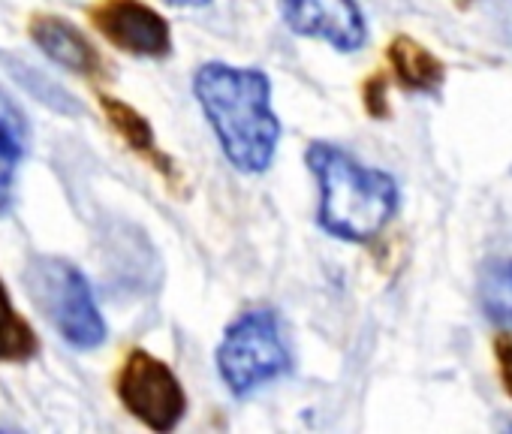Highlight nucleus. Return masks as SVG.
Returning <instances> with one entry per match:
<instances>
[{"instance_id": "1", "label": "nucleus", "mask_w": 512, "mask_h": 434, "mask_svg": "<svg viewBox=\"0 0 512 434\" xmlns=\"http://www.w3.org/2000/svg\"><path fill=\"white\" fill-rule=\"evenodd\" d=\"M193 94L235 169L260 175L272 166L281 124L272 109V82L263 70L211 61L199 67Z\"/></svg>"}, {"instance_id": "2", "label": "nucleus", "mask_w": 512, "mask_h": 434, "mask_svg": "<svg viewBox=\"0 0 512 434\" xmlns=\"http://www.w3.org/2000/svg\"><path fill=\"white\" fill-rule=\"evenodd\" d=\"M308 166L320 181V224L344 242H368L383 233L398 208V184L389 172L359 163L332 142L308 148Z\"/></svg>"}, {"instance_id": "3", "label": "nucleus", "mask_w": 512, "mask_h": 434, "mask_svg": "<svg viewBox=\"0 0 512 434\" xmlns=\"http://www.w3.org/2000/svg\"><path fill=\"white\" fill-rule=\"evenodd\" d=\"M25 287L40 314L76 350H94L106 341V323L88 278L61 257H34L25 269Z\"/></svg>"}, {"instance_id": "4", "label": "nucleus", "mask_w": 512, "mask_h": 434, "mask_svg": "<svg viewBox=\"0 0 512 434\" xmlns=\"http://www.w3.org/2000/svg\"><path fill=\"white\" fill-rule=\"evenodd\" d=\"M290 350L275 311H247L223 332L217 371L232 395L244 398L290 371Z\"/></svg>"}, {"instance_id": "5", "label": "nucleus", "mask_w": 512, "mask_h": 434, "mask_svg": "<svg viewBox=\"0 0 512 434\" xmlns=\"http://www.w3.org/2000/svg\"><path fill=\"white\" fill-rule=\"evenodd\" d=\"M121 404L151 431H172L187 410V395L166 362L133 350L118 371Z\"/></svg>"}, {"instance_id": "6", "label": "nucleus", "mask_w": 512, "mask_h": 434, "mask_svg": "<svg viewBox=\"0 0 512 434\" xmlns=\"http://www.w3.org/2000/svg\"><path fill=\"white\" fill-rule=\"evenodd\" d=\"M94 28L121 52L139 58H163L172 49L166 19L142 0H100L91 10Z\"/></svg>"}, {"instance_id": "7", "label": "nucleus", "mask_w": 512, "mask_h": 434, "mask_svg": "<svg viewBox=\"0 0 512 434\" xmlns=\"http://www.w3.org/2000/svg\"><path fill=\"white\" fill-rule=\"evenodd\" d=\"M284 22L314 40H326L338 52H359L368 28L356 0H278Z\"/></svg>"}, {"instance_id": "8", "label": "nucleus", "mask_w": 512, "mask_h": 434, "mask_svg": "<svg viewBox=\"0 0 512 434\" xmlns=\"http://www.w3.org/2000/svg\"><path fill=\"white\" fill-rule=\"evenodd\" d=\"M31 37H34V43L43 49V55L49 61H55L58 67H64L70 73L97 76L103 70V61H100L97 49L67 19H58V16H34L31 19Z\"/></svg>"}, {"instance_id": "9", "label": "nucleus", "mask_w": 512, "mask_h": 434, "mask_svg": "<svg viewBox=\"0 0 512 434\" xmlns=\"http://www.w3.org/2000/svg\"><path fill=\"white\" fill-rule=\"evenodd\" d=\"M28 151V124L22 109L10 100L7 91H0V211H7L13 202L16 172Z\"/></svg>"}, {"instance_id": "10", "label": "nucleus", "mask_w": 512, "mask_h": 434, "mask_svg": "<svg viewBox=\"0 0 512 434\" xmlns=\"http://www.w3.org/2000/svg\"><path fill=\"white\" fill-rule=\"evenodd\" d=\"M389 64L398 76V82L410 91L434 94L443 82V64L416 40L398 37L389 49Z\"/></svg>"}, {"instance_id": "11", "label": "nucleus", "mask_w": 512, "mask_h": 434, "mask_svg": "<svg viewBox=\"0 0 512 434\" xmlns=\"http://www.w3.org/2000/svg\"><path fill=\"white\" fill-rule=\"evenodd\" d=\"M100 103H103V112H106L109 124L121 133V139H124L133 151H139L142 157H148L160 172L169 175V172H172V163H169V160L163 157V151L157 148L148 121H145L136 109H130L127 103H121V100H115V97H103Z\"/></svg>"}, {"instance_id": "12", "label": "nucleus", "mask_w": 512, "mask_h": 434, "mask_svg": "<svg viewBox=\"0 0 512 434\" xmlns=\"http://www.w3.org/2000/svg\"><path fill=\"white\" fill-rule=\"evenodd\" d=\"M40 353L31 323L16 311L10 290L0 281V362H28Z\"/></svg>"}, {"instance_id": "13", "label": "nucleus", "mask_w": 512, "mask_h": 434, "mask_svg": "<svg viewBox=\"0 0 512 434\" xmlns=\"http://www.w3.org/2000/svg\"><path fill=\"white\" fill-rule=\"evenodd\" d=\"M482 305L494 323L512 329V260H491L485 266Z\"/></svg>"}, {"instance_id": "14", "label": "nucleus", "mask_w": 512, "mask_h": 434, "mask_svg": "<svg viewBox=\"0 0 512 434\" xmlns=\"http://www.w3.org/2000/svg\"><path fill=\"white\" fill-rule=\"evenodd\" d=\"M494 353H497V365H500V380H503L506 392L512 395V338H497Z\"/></svg>"}, {"instance_id": "15", "label": "nucleus", "mask_w": 512, "mask_h": 434, "mask_svg": "<svg viewBox=\"0 0 512 434\" xmlns=\"http://www.w3.org/2000/svg\"><path fill=\"white\" fill-rule=\"evenodd\" d=\"M166 4H172V7H202V4H208V0H166Z\"/></svg>"}]
</instances>
